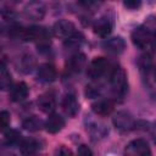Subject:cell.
Returning <instances> with one entry per match:
<instances>
[{"mask_svg":"<svg viewBox=\"0 0 156 156\" xmlns=\"http://www.w3.org/2000/svg\"><path fill=\"white\" fill-rule=\"evenodd\" d=\"M110 83H111V89L115 96L123 98L126 95L127 89H128V83H127L126 71L122 67L113 68L110 76Z\"/></svg>","mask_w":156,"mask_h":156,"instance_id":"cell-1","label":"cell"},{"mask_svg":"<svg viewBox=\"0 0 156 156\" xmlns=\"http://www.w3.org/2000/svg\"><path fill=\"white\" fill-rule=\"evenodd\" d=\"M130 38H132L133 44H134L136 48H139V49H146V48L151 44V41H152V39H154V34H152L150 30H147V29L141 24V26L134 28V30L132 32Z\"/></svg>","mask_w":156,"mask_h":156,"instance_id":"cell-2","label":"cell"},{"mask_svg":"<svg viewBox=\"0 0 156 156\" xmlns=\"http://www.w3.org/2000/svg\"><path fill=\"white\" fill-rule=\"evenodd\" d=\"M123 156H151V150L144 139H135L128 143Z\"/></svg>","mask_w":156,"mask_h":156,"instance_id":"cell-3","label":"cell"},{"mask_svg":"<svg viewBox=\"0 0 156 156\" xmlns=\"http://www.w3.org/2000/svg\"><path fill=\"white\" fill-rule=\"evenodd\" d=\"M108 68V61L105 57H95L87 68V76L90 79H99L102 77Z\"/></svg>","mask_w":156,"mask_h":156,"instance_id":"cell-4","label":"cell"},{"mask_svg":"<svg viewBox=\"0 0 156 156\" xmlns=\"http://www.w3.org/2000/svg\"><path fill=\"white\" fill-rule=\"evenodd\" d=\"M113 126L121 130V132H129L134 128V118L133 116L127 111H119L112 117Z\"/></svg>","mask_w":156,"mask_h":156,"instance_id":"cell-5","label":"cell"},{"mask_svg":"<svg viewBox=\"0 0 156 156\" xmlns=\"http://www.w3.org/2000/svg\"><path fill=\"white\" fill-rule=\"evenodd\" d=\"M52 32L56 37L58 38H63V39H67L69 37H72L76 32V26L68 21V20H58L54 23L52 26Z\"/></svg>","mask_w":156,"mask_h":156,"instance_id":"cell-6","label":"cell"},{"mask_svg":"<svg viewBox=\"0 0 156 156\" xmlns=\"http://www.w3.org/2000/svg\"><path fill=\"white\" fill-rule=\"evenodd\" d=\"M24 16L33 21H39L45 15V6L39 1H30L24 6Z\"/></svg>","mask_w":156,"mask_h":156,"instance_id":"cell-7","label":"cell"},{"mask_svg":"<svg viewBox=\"0 0 156 156\" xmlns=\"http://www.w3.org/2000/svg\"><path fill=\"white\" fill-rule=\"evenodd\" d=\"M112 28H113V21H112V18H110L106 15L98 18L93 24L94 33L98 34L99 37H102V38L107 37L111 33Z\"/></svg>","mask_w":156,"mask_h":156,"instance_id":"cell-8","label":"cell"},{"mask_svg":"<svg viewBox=\"0 0 156 156\" xmlns=\"http://www.w3.org/2000/svg\"><path fill=\"white\" fill-rule=\"evenodd\" d=\"M37 79L40 83L48 84L56 79V69L50 63H43L37 69Z\"/></svg>","mask_w":156,"mask_h":156,"instance_id":"cell-9","label":"cell"},{"mask_svg":"<svg viewBox=\"0 0 156 156\" xmlns=\"http://www.w3.org/2000/svg\"><path fill=\"white\" fill-rule=\"evenodd\" d=\"M102 48L105 49V51L113 54V55H118L121 52L124 51L126 49V41L123 38L121 37H113V38H108L102 43Z\"/></svg>","mask_w":156,"mask_h":156,"instance_id":"cell-10","label":"cell"},{"mask_svg":"<svg viewBox=\"0 0 156 156\" xmlns=\"http://www.w3.org/2000/svg\"><path fill=\"white\" fill-rule=\"evenodd\" d=\"M87 65V56L82 52L72 55L67 61V69L72 73H79Z\"/></svg>","mask_w":156,"mask_h":156,"instance_id":"cell-11","label":"cell"},{"mask_svg":"<svg viewBox=\"0 0 156 156\" xmlns=\"http://www.w3.org/2000/svg\"><path fill=\"white\" fill-rule=\"evenodd\" d=\"M61 106H62L63 112L69 117H74L79 111V104L77 101V98L73 94H67L62 99Z\"/></svg>","mask_w":156,"mask_h":156,"instance_id":"cell-12","label":"cell"},{"mask_svg":"<svg viewBox=\"0 0 156 156\" xmlns=\"http://www.w3.org/2000/svg\"><path fill=\"white\" fill-rule=\"evenodd\" d=\"M29 93V88L24 82H20L16 83L13 87H11L10 89V99L15 102H20L22 100H24L28 96Z\"/></svg>","mask_w":156,"mask_h":156,"instance_id":"cell-13","label":"cell"},{"mask_svg":"<svg viewBox=\"0 0 156 156\" xmlns=\"http://www.w3.org/2000/svg\"><path fill=\"white\" fill-rule=\"evenodd\" d=\"M91 110L98 116H107L113 111V102L108 99H99L91 105Z\"/></svg>","mask_w":156,"mask_h":156,"instance_id":"cell-14","label":"cell"},{"mask_svg":"<svg viewBox=\"0 0 156 156\" xmlns=\"http://www.w3.org/2000/svg\"><path fill=\"white\" fill-rule=\"evenodd\" d=\"M65 127V119L58 113H51L45 121V128L49 133L55 134Z\"/></svg>","mask_w":156,"mask_h":156,"instance_id":"cell-15","label":"cell"},{"mask_svg":"<svg viewBox=\"0 0 156 156\" xmlns=\"http://www.w3.org/2000/svg\"><path fill=\"white\" fill-rule=\"evenodd\" d=\"M38 150H39V143L33 138H27L22 140L20 144V152L22 156H35Z\"/></svg>","mask_w":156,"mask_h":156,"instance_id":"cell-16","label":"cell"},{"mask_svg":"<svg viewBox=\"0 0 156 156\" xmlns=\"http://www.w3.org/2000/svg\"><path fill=\"white\" fill-rule=\"evenodd\" d=\"M37 105L40 108V111L45 112V113H50L55 110L56 106V100L51 94H43L38 98L37 100Z\"/></svg>","mask_w":156,"mask_h":156,"instance_id":"cell-17","label":"cell"},{"mask_svg":"<svg viewBox=\"0 0 156 156\" xmlns=\"http://www.w3.org/2000/svg\"><path fill=\"white\" fill-rule=\"evenodd\" d=\"M22 127L29 132H38L43 127V121L38 116H29L22 122Z\"/></svg>","mask_w":156,"mask_h":156,"instance_id":"cell-18","label":"cell"},{"mask_svg":"<svg viewBox=\"0 0 156 156\" xmlns=\"http://www.w3.org/2000/svg\"><path fill=\"white\" fill-rule=\"evenodd\" d=\"M35 66V58L33 57V55L30 54H26L21 57V61H20V69L22 73H30L33 71Z\"/></svg>","mask_w":156,"mask_h":156,"instance_id":"cell-19","label":"cell"},{"mask_svg":"<svg viewBox=\"0 0 156 156\" xmlns=\"http://www.w3.org/2000/svg\"><path fill=\"white\" fill-rule=\"evenodd\" d=\"M82 43H83V35L80 33H74L72 37L65 39L63 45L67 50H76L82 45Z\"/></svg>","mask_w":156,"mask_h":156,"instance_id":"cell-20","label":"cell"},{"mask_svg":"<svg viewBox=\"0 0 156 156\" xmlns=\"http://www.w3.org/2000/svg\"><path fill=\"white\" fill-rule=\"evenodd\" d=\"M138 65H139L140 72L143 74H147L152 68V56L150 54H145V55L140 56V58L138 61Z\"/></svg>","mask_w":156,"mask_h":156,"instance_id":"cell-21","label":"cell"},{"mask_svg":"<svg viewBox=\"0 0 156 156\" xmlns=\"http://www.w3.org/2000/svg\"><path fill=\"white\" fill-rule=\"evenodd\" d=\"M11 83H12V78L11 74L7 72L5 63H1V72H0V87L2 90L10 89L11 88Z\"/></svg>","mask_w":156,"mask_h":156,"instance_id":"cell-22","label":"cell"},{"mask_svg":"<svg viewBox=\"0 0 156 156\" xmlns=\"http://www.w3.org/2000/svg\"><path fill=\"white\" fill-rule=\"evenodd\" d=\"M20 140H21V133H20L18 130H16V129H10V130H7V132L5 133L4 141H5L6 145H10V146L16 145V144L20 143Z\"/></svg>","mask_w":156,"mask_h":156,"instance_id":"cell-23","label":"cell"},{"mask_svg":"<svg viewBox=\"0 0 156 156\" xmlns=\"http://www.w3.org/2000/svg\"><path fill=\"white\" fill-rule=\"evenodd\" d=\"M101 91V87L99 84H95V83H91V84H88L85 87V90H84V94L87 98L89 99H93V98H98V95L100 94Z\"/></svg>","mask_w":156,"mask_h":156,"instance_id":"cell-24","label":"cell"},{"mask_svg":"<svg viewBox=\"0 0 156 156\" xmlns=\"http://www.w3.org/2000/svg\"><path fill=\"white\" fill-rule=\"evenodd\" d=\"M143 26L155 35V34H156V16H155V15L149 16V17L145 20V22H144Z\"/></svg>","mask_w":156,"mask_h":156,"instance_id":"cell-25","label":"cell"},{"mask_svg":"<svg viewBox=\"0 0 156 156\" xmlns=\"http://www.w3.org/2000/svg\"><path fill=\"white\" fill-rule=\"evenodd\" d=\"M10 117L11 116L7 111H1V113H0V128L1 129L7 128V126L10 124V119H11Z\"/></svg>","mask_w":156,"mask_h":156,"instance_id":"cell-26","label":"cell"},{"mask_svg":"<svg viewBox=\"0 0 156 156\" xmlns=\"http://www.w3.org/2000/svg\"><path fill=\"white\" fill-rule=\"evenodd\" d=\"M55 156H72V151H71L67 146L61 145L60 147L56 149V151H55Z\"/></svg>","mask_w":156,"mask_h":156,"instance_id":"cell-27","label":"cell"},{"mask_svg":"<svg viewBox=\"0 0 156 156\" xmlns=\"http://www.w3.org/2000/svg\"><path fill=\"white\" fill-rule=\"evenodd\" d=\"M77 156H93V152L87 145H80L77 150Z\"/></svg>","mask_w":156,"mask_h":156,"instance_id":"cell-28","label":"cell"},{"mask_svg":"<svg viewBox=\"0 0 156 156\" xmlns=\"http://www.w3.org/2000/svg\"><path fill=\"white\" fill-rule=\"evenodd\" d=\"M123 5H124L127 9H129V10H136L138 7H140L141 2H140L139 0H127V1L123 2Z\"/></svg>","mask_w":156,"mask_h":156,"instance_id":"cell-29","label":"cell"},{"mask_svg":"<svg viewBox=\"0 0 156 156\" xmlns=\"http://www.w3.org/2000/svg\"><path fill=\"white\" fill-rule=\"evenodd\" d=\"M5 156H13L12 154H9V155H5Z\"/></svg>","mask_w":156,"mask_h":156,"instance_id":"cell-30","label":"cell"},{"mask_svg":"<svg viewBox=\"0 0 156 156\" xmlns=\"http://www.w3.org/2000/svg\"><path fill=\"white\" fill-rule=\"evenodd\" d=\"M155 79H156V68H155Z\"/></svg>","mask_w":156,"mask_h":156,"instance_id":"cell-31","label":"cell"}]
</instances>
